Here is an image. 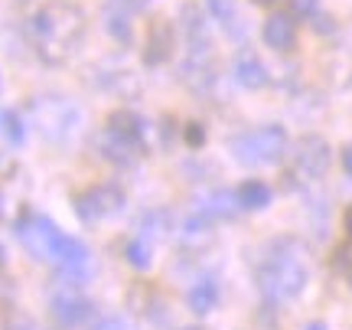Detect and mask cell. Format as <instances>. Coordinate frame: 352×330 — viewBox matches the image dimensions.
I'll return each mask as SVG.
<instances>
[{
  "label": "cell",
  "instance_id": "f546056e",
  "mask_svg": "<svg viewBox=\"0 0 352 330\" xmlns=\"http://www.w3.org/2000/svg\"><path fill=\"white\" fill-rule=\"evenodd\" d=\"M183 330H202V327H183Z\"/></svg>",
  "mask_w": 352,
  "mask_h": 330
},
{
  "label": "cell",
  "instance_id": "277c9868",
  "mask_svg": "<svg viewBox=\"0 0 352 330\" xmlns=\"http://www.w3.org/2000/svg\"><path fill=\"white\" fill-rule=\"evenodd\" d=\"M287 131L280 125H267L258 131H248L241 138L232 141V154L239 157L245 167H271L280 164L287 154Z\"/></svg>",
  "mask_w": 352,
  "mask_h": 330
},
{
  "label": "cell",
  "instance_id": "9c48e42d",
  "mask_svg": "<svg viewBox=\"0 0 352 330\" xmlns=\"http://www.w3.org/2000/svg\"><path fill=\"white\" fill-rule=\"evenodd\" d=\"M176 50V30L170 20L157 17L147 30V43H144V63L147 65H164Z\"/></svg>",
  "mask_w": 352,
  "mask_h": 330
},
{
  "label": "cell",
  "instance_id": "d6986e66",
  "mask_svg": "<svg viewBox=\"0 0 352 330\" xmlns=\"http://www.w3.org/2000/svg\"><path fill=\"white\" fill-rule=\"evenodd\" d=\"M235 196H239L241 209H252V213L254 209H267V206H271V187H267L264 180H245Z\"/></svg>",
  "mask_w": 352,
  "mask_h": 330
},
{
  "label": "cell",
  "instance_id": "3957f363",
  "mask_svg": "<svg viewBox=\"0 0 352 330\" xmlns=\"http://www.w3.org/2000/svg\"><path fill=\"white\" fill-rule=\"evenodd\" d=\"M30 118L46 141H69L82 125V108L65 95H43V99H33Z\"/></svg>",
  "mask_w": 352,
  "mask_h": 330
},
{
  "label": "cell",
  "instance_id": "9a60e30c",
  "mask_svg": "<svg viewBox=\"0 0 352 330\" xmlns=\"http://www.w3.org/2000/svg\"><path fill=\"white\" fill-rule=\"evenodd\" d=\"M186 301H189V311H192V314H199V318L212 314L215 305H219V285H215V278L196 281V285L189 288Z\"/></svg>",
  "mask_w": 352,
  "mask_h": 330
},
{
  "label": "cell",
  "instance_id": "4316f807",
  "mask_svg": "<svg viewBox=\"0 0 352 330\" xmlns=\"http://www.w3.org/2000/svg\"><path fill=\"white\" fill-rule=\"evenodd\" d=\"M127 7H131V10L138 13V10H147V7H151V0H124Z\"/></svg>",
  "mask_w": 352,
  "mask_h": 330
},
{
  "label": "cell",
  "instance_id": "8992f818",
  "mask_svg": "<svg viewBox=\"0 0 352 330\" xmlns=\"http://www.w3.org/2000/svg\"><path fill=\"white\" fill-rule=\"evenodd\" d=\"M294 164L307 180H323L333 167V147L320 134H303L294 144Z\"/></svg>",
  "mask_w": 352,
  "mask_h": 330
},
{
  "label": "cell",
  "instance_id": "52a82bcc",
  "mask_svg": "<svg viewBox=\"0 0 352 330\" xmlns=\"http://www.w3.org/2000/svg\"><path fill=\"white\" fill-rule=\"evenodd\" d=\"M20 239L39 262H52V255L59 249V239H63V229L50 216H30L26 223H20Z\"/></svg>",
  "mask_w": 352,
  "mask_h": 330
},
{
  "label": "cell",
  "instance_id": "5bb4252c",
  "mask_svg": "<svg viewBox=\"0 0 352 330\" xmlns=\"http://www.w3.org/2000/svg\"><path fill=\"white\" fill-rule=\"evenodd\" d=\"M131 7H127L124 0H108V7H104V30L111 33L118 43H131L134 39V26H131Z\"/></svg>",
  "mask_w": 352,
  "mask_h": 330
},
{
  "label": "cell",
  "instance_id": "ac0fdd59",
  "mask_svg": "<svg viewBox=\"0 0 352 330\" xmlns=\"http://www.w3.org/2000/svg\"><path fill=\"white\" fill-rule=\"evenodd\" d=\"M179 242L186 245V249H206L209 242H212V226H209V219L202 216V213H196V216H189L186 223H183V236H179Z\"/></svg>",
  "mask_w": 352,
  "mask_h": 330
},
{
  "label": "cell",
  "instance_id": "cb8c5ba5",
  "mask_svg": "<svg viewBox=\"0 0 352 330\" xmlns=\"http://www.w3.org/2000/svg\"><path fill=\"white\" fill-rule=\"evenodd\" d=\"M183 138L189 141V147H199L202 141H206V131H202L199 121H189V125L183 127Z\"/></svg>",
  "mask_w": 352,
  "mask_h": 330
},
{
  "label": "cell",
  "instance_id": "e0dca14e",
  "mask_svg": "<svg viewBox=\"0 0 352 330\" xmlns=\"http://www.w3.org/2000/svg\"><path fill=\"white\" fill-rule=\"evenodd\" d=\"M111 134H121V138H131V141H144V121L131 108H118V112L108 114V127Z\"/></svg>",
  "mask_w": 352,
  "mask_h": 330
},
{
  "label": "cell",
  "instance_id": "7a4b0ae2",
  "mask_svg": "<svg viewBox=\"0 0 352 330\" xmlns=\"http://www.w3.org/2000/svg\"><path fill=\"white\" fill-rule=\"evenodd\" d=\"M310 281V249L307 242L294 239H277L267 245V252L258 268V285L267 301H294L300 298L303 288Z\"/></svg>",
  "mask_w": 352,
  "mask_h": 330
},
{
  "label": "cell",
  "instance_id": "5b68a950",
  "mask_svg": "<svg viewBox=\"0 0 352 330\" xmlns=\"http://www.w3.org/2000/svg\"><path fill=\"white\" fill-rule=\"evenodd\" d=\"M76 216L85 219V223H101V219H111L118 216L121 209H124V193L111 187V183H98V187H91V190L78 193L76 200Z\"/></svg>",
  "mask_w": 352,
  "mask_h": 330
},
{
  "label": "cell",
  "instance_id": "4fadbf2b",
  "mask_svg": "<svg viewBox=\"0 0 352 330\" xmlns=\"http://www.w3.org/2000/svg\"><path fill=\"white\" fill-rule=\"evenodd\" d=\"M101 154L114 161V164H134L140 154H144V141H131V138H121V134H111V131H104L101 134Z\"/></svg>",
  "mask_w": 352,
  "mask_h": 330
},
{
  "label": "cell",
  "instance_id": "30bf717a",
  "mask_svg": "<svg viewBox=\"0 0 352 330\" xmlns=\"http://www.w3.org/2000/svg\"><path fill=\"white\" fill-rule=\"evenodd\" d=\"M88 311H91V305L82 298V291H78L76 285H65V288H59V291L52 294V314H56V320L65 324V327L82 324V320L88 318Z\"/></svg>",
  "mask_w": 352,
  "mask_h": 330
},
{
  "label": "cell",
  "instance_id": "7402d4cb",
  "mask_svg": "<svg viewBox=\"0 0 352 330\" xmlns=\"http://www.w3.org/2000/svg\"><path fill=\"white\" fill-rule=\"evenodd\" d=\"M206 7L219 23L226 26L228 33H235V23H239V10H235V0H206Z\"/></svg>",
  "mask_w": 352,
  "mask_h": 330
},
{
  "label": "cell",
  "instance_id": "7c38bea8",
  "mask_svg": "<svg viewBox=\"0 0 352 330\" xmlns=\"http://www.w3.org/2000/svg\"><path fill=\"white\" fill-rule=\"evenodd\" d=\"M235 79H239L245 89H264L267 82H271V76H267V65L261 63V56L254 50H241L239 56H235Z\"/></svg>",
  "mask_w": 352,
  "mask_h": 330
},
{
  "label": "cell",
  "instance_id": "4dcf8cb0",
  "mask_svg": "<svg viewBox=\"0 0 352 330\" xmlns=\"http://www.w3.org/2000/svg\"><path fill=\"white\" fill-rule=\"evenodd\" d=\"M0 89H3V79H0Z\"/></svg>",
  "mask_w": 352,
  "mask_h": 330
},
{
  "label": "cell",
  "instance_id": "44dd1931",
  "mask_svg": "<svg viewBox=\"0 0 352 330\" xmlns=\"http://www.w3.org/2000/svg\"><path fill=\"white\" fill-rule=\"evenodd\" d=\"M151 252H153V242H147L144 236H134V239L127 242V249H124V255H127V262L134 268H151Z\"/></svg>",
  "mask_w": 352,
  "mask_h": 330
},
{
  "label": "cell",
  "instance_id": "83f0119b",
  "mask_svg": "<svg viewBox=\"0 0 352 330\" xmlns=\"http://www.w3.org/2000/svg\"><path fill=\"white\" fill-rule=\"evenodd\" d=\"M252 3H258V7H274L277 0H252Z\"/></svg>",
  "mask_w": 352,
  "mask_h": 330
},
{
  "label": "cell",
  "instance_id": "6da1fadb",
  "mask_svg": "<svg viewBox=\"0 0 352 330\" xmlns=\"http://www.w3.org/2000/svg\"><path fill=\"white\" fill-rule=\"evenodd\" d=\"M85 10L72 0H50L43 3L30 20V39L33 50L46 65H65L76 59V52L85 43Z\"/></svg>",
  "mask_w": 352,
  "mask_h": 330
},
{
  "label": "cell",
  "instance_id": "2e32d148",
  "mask_svg": "<svg viewBox=\"0 0 352 330\" xmlns=\"http://www.w3.org/2000/svg\"><path fill=\"white\" fill-rule=\"evenodd\" d=\"M235 209H241L239 196H235V193H228V190L209 193V196L202 200V206H199V213L206 219H232L235 216Z\"/></svg>",
  "mask_w": 352,
  "mask_h": 330
},
{
  "label": "cell",
  "instance_id": "f1b7e54d",
  "mask_svg": "<svg viewBox=\"0 0 352 330\" xmlns=\"http://www.w3.org/2000/svg\"><path fill=\"white\" fill-rule=\"evenodd\" d=\"M0 265H3V245H0Z\"/></svg>",
  "mask_w": 352,
  "mask_h": 330
},
{
  "label": "cell",
  "instance_id": "d4e9b609",
  "mask_svg": "<svg viewBox=\"0 0 352 330\" xmlns=\"http://www.w3.org/2000/svg\"><path fill=\"white\" fill-rule=\"evenodd\" d=\"M91 330H134V327H131V320H124V318H104Z\"/></svg>",
  "mask_w": 352,
  "mask_h": 330
},
{
  "label": "cell",
  "instance_id": "8fae6325",
  "mask_svg": "<svg viewBox=\"0 0 352 330\" xmlns=\"http://www.w3.org/2000/svg\"><path fill=\"white\" fill-rule=\"evenodd\" d=\"M52 262L63 268L65 275H72V278H82L88 268H91V252L85 249V242L72 239V236H65L59 239V249H56V255H52Z\"/></svg>",
  "mask_w": 352,
  "mask_h": 330
},
{
  "label": "cell",
  "instance_id": "ffe728a7",
  "mask_svg": "<svg viewBox=\"0 0 352 330\" xmlns=\"http://www.w3.org/2000/svg\"><path fill=\"white\" fill-rule=\"evenodd\" d=\"M0 134L20 147L26 141V121L16 112H10V108H0Z\"/></svg>",
  "mask_w": 352,
  "mask_h": 330
},
{
  "label": "cell",
  "instance_id": "ba28073f",
  "mask_svg": "<svg viewBox=\"0 0 352 330\" xmlns=\"http://www.w3.org/2000/svg\"><path fill=\"white\" fill-rule=\"evenodd\" d=\"M261 37L267 43V50L274 52H290L297 46V17L287 10H277L271 13L261 26Z\"/></svg>",
  "mask_w": 352,
  "mask_h": 330
},
{
  "label": "cell",
  "instance_id": "484cf974",
  "mask_svg": "<svg viewBox=\"0 0 352 330\" xmlns=\"http://www.w3.org/2000/svg\"><path fill=\"white\" fill-rule=\"evenodd\" d=\"M342 229H346V239L352 242V206L346 209V216H342Z\"/></svg>",
  "mask_w": 352,
  "mask_h": 330
},
{
  "label": "cell",
  "instance_id": "603a6c76",
  "mask_svg": "<svg viewBox=\"0 0 352 330\" xmlns=\"http://www.w3.org/2000/svg\"><path fill=\"white\" fill-rule=\"evenodd\" d=\"M333 271H340V275H352V242L349 245H340V249L333 252Z\"/></svg>",
  "mask_w": 352,
  "mask_h": 330
}]
</instances>
